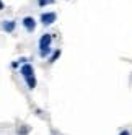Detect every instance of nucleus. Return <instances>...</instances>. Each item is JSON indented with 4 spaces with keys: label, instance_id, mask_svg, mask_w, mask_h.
<instances>
[{
    "label": "nucleus",
    "instance_id": "obj_1",
    "mask_svg": "<svg viewBox=\"0 0 132 135\" xmlns=\"http://www.w3.org/2000/svg\"><path fill=\"white\" fill-rule=\"evenodd\" d=\"M51 42H52V34H49V33H46V34H43L39 37V55L43 59H46V57L52 52Z\"/></svg>",
    "mask_w": 132,
    "mask_h": 135
},
{
    "label": "nucleus",
    "instance_id": "obj_2",
    "mask_svg": "<svg viewBox=\"0 0 132 135\" xmlns=\"http://www.w3.org/2000/svg\"><path fill=\"white\" fill-rule=\"evenodd\" d=\"M41 23L44 25V26H51L55 20H57V15H55V12H44V13H41Z\"/></svg>",
    "mask_w": 132,
    "mask_h": 135
},
{
    "label": "nucleus",
    "instance_id": "obj_3",
    "mask_svg": "<svg viewBox=\"0 0 132 135\" xmlns=\"http://www.w3.org/2000/svg\"><path fill=\"white\" fill-rule=\"evenodd\" d=\"M21 25L25 26V30L28 33H33L36 30V20H34L33 16H25L23 20H21Z\"/></svg>",
    "mask_w": 132,
    "mask_h": 135
},
{
    "label": "nucleus",
    "instance_id": "obj_4",
    "mask_svg": "<svg viewBox=\"0 0 132 135\" xmlns=\"http://www.w3.org/2000/svg\"><path fill=\"white\" fill-rule=\"evenodd\" d=\"M20 73H21V76L26 80V78H30V76H33L34 75V69H33V65L31 64H23V67L20 69Z\"/></svg>",
    "mask_w": 132,
    "mask_h": 135
},
{
    "label": "nucleus",
    "instance_id": "obj_5",
    "mask_svg": "<svg viewBox=\"0 0 132 135\" xmlns=\"http://www.w3.org/2000/svg\"><path fill=\"white\" fill-rule=\"evenodd\" d=\"M16 28V21L15 20H3L2 21V30L7 33H13Z\"/></svg>",
    "mask_w": 132,
    "mask_h": 135
},
{
    "label": "nucleus",
    "instance_id": "obj_6",
    "mask_svg": "<svg viewBox=\"0 0 132 135\" xmlns=\"http://www.w3.org/2000/svg\"><path fill=\"white\" fill-rule=\"evenodd\" d=\"M60 54H62V51H60V49H55V51L51 54V57H49V60H48V62H49V64H54V62L60 57Z\"/></svg>",
    "mask_w": 132,
    "mask_h": 135
},
{
    "label": "nucleus",
    "instance_id": "obj_7",
    "mask_svg": "<svg viewBox=\"0 0 132 135\" xmlns=\"http://www.w3.org/2000/svg\"><path fill=\"white\" fill-rule=\"evenodd\" d=\"M25 81H26V85H28V88H30V90H34L36 88V76L34 75L30 76V78H26Z\"/></svg>",
    "mask_w": 132,
    "mask_h": 135
},
{
    "label": "nucleus",
    "instance_id": "obj_8",
    "mask_svg": "<svg viewBox=\"0 0 132 135\" xmlns=\"http://www.w3.org/2000/svg\"><path fill=\"white\" fill-rule=\"evenodd\" d=\"M55 0H37V5L39 7H46V5H52Z\"/></svg>",
    "mask_w": 132,
    "mask_h": 135
},
{
    "label": "nucleus",
    "instance_id": "obj_9",
    "mask_svg": "<svg viewBox=\"0 0 132 135\" xmlns=\"http://www.w3.org/2000/svg\"><path fill=\"white\" fill-rule=\"evenodd\" d=\"M28 130H30L28 127H21V129H18V133H20V135H26V133H28Z\"/></svg>",
    "mask_w": 132,
    "mask_h": 135
},
{
    "label": "nucleus",
    "instance_id": "obj_10",
    "mask_svg": "<svg viewBox=\"0 0 132 135\" xmlns=\"http://www.w3.org/2000/svg\"><path fill=\"white\" fill-rule=\"evenodd\" d=\"M18 64H20V62H18V60H15V62H12V69H16V67H18Z\"/></svg>",
    "mask_w": 132,
    "mask_h": 135
},
{
    "label": "nucleus",
    "instance_id": "obj_11",
    "mask_svg": "<svg viewBox=\"0 0 132 135\" xmlns=\"http://www.w3.org/2000/svg\"><path fill=\"white\" fill-rule=\"evenodd\" d=\"M119 135H130V132H129V130H122Z\"/></svg>",
    "mask_w": 132,
    "mask_h": 135
},
{
    "label": "nucleus",
    "instance_id": "obj_12",
    "mask_svg": "<svg viewBox=\"0 0 132 135\" xmlns=\"http://www.w3.org/2000/svg\"><path fill=\"white\" fill-rule=\"evenodd\" d=\"M3 8H5V5H3V2H2V0H0V12H2Z\"/></svg>",
    "mask_w": 132,
    "mask_h": 135
}]
</instances>
